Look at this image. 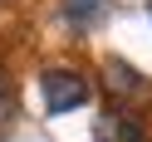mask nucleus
Masks as SVG:
<instances>
[{"mask_svg": "<svg viewBox=\"0 0 152 142\" xmlns=\"http://www.w3.org/2000/svg\"><path fill=\"white\" fill-rule=\"evenodd\" d=\"M39 88H44V108L49 113H74L88 103V79L74 69H44Z\"/></svg>", "mask_w": 152, "mask_h": 142, "instance_id": "obj_1", "label": "nucleus"}, {"mask_svg": "<svg viewBox=\"0 0 152 142\" xmlns=\"http://www.w3.org/2000/svg\"><path fill=\"white\" fill-rule=\"evenodd\" d=\"M93 132H98V142H147L142 137V122L132 113H103Z\"/></svg>", "mask_w": 152, "mask_h": 142, "instance_id": "obj_2", "label": "nucleus"}, {"mask_svg": "<svg viewBox=\"0 0 152 142\" xmlns=\"http://www.w3.org/2000/svg\"><path fill=\"white\" fill-rule=\"evenodd\" d=\"M103 10H108L103 0H64V20H74V25H93Z\"/></svg>", "mask_w": 152, "mask_h": 142, "instance_id": "obj_3", "label": "nucleus"}, {"mask_svg": "<svg viewBox=\"0 0 152 142\" xmlns=\"http://www.w3.org/2000/svg\"><path fill=\"white\" fill-rule=\"evenodd\" d=\"M10 127H15V83L0 74V142L10 137Z\"/></svg>", "mask_w": 152, "mask_h": 142, "instance_id": "obj_4", "label": "nucleus"}, {"mask_svg": "<svg viewBox=\"0 0 152 142\" xmlns=\"http://www.w3.org/2000/svg\"><path fill=\"white\" fill-rule=\"evenodd\" d=\"M108 74H113V93H137V88H142V79H137L123 59H108Z\"/></svg>", "mask_w": 152, "mask_h": 142, "instance_id": "obj_5", "label": "nucleus"}]
</instances>
